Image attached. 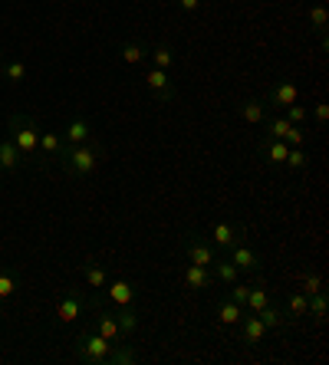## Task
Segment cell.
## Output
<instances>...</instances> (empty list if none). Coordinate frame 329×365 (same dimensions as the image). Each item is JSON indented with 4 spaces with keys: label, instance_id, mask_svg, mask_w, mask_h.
<instances>
[{
    "label": "cell",
    "instance_id": "6da1fadb",
    "mask_svg": "<svg viewBox=\"0 0 329 365\" xmlns=\"http://www.w3.org/2000/svg\"><path fill=\"white\" fill-rule=\"evenodd\" d=\"M56 162L69 178H89V175L106 162V145H102L99 138H89V142H83V145H66V152L59 155Z\"/></svg>",
    "mask_w": 329,
    "mask_h": 365
},
{
    "label": "cell",
    "instance_id": "7a4b0ae2",
    "mask_svg": "<svg viewBox=\"0 0 329 365\" xmlns=\"http://www.w3.org/2000/svg\"><path fill=\"white\" fill-rule=\"evenodd\" d=\"M7 132H10V142L17 145L20 158H36V152H40V125H36L30 115H24V112H10L7 115Z\"/></svg>",
    "mask_w": 329,
    "mask_h": 365
},
{
    "label": "cell",
    "instance_id": "3957f363",
    "mask_svg": "<svg viewBox=\"0 0 329 365\" xmlns=\"http://www.w3.org/2000/svg\"><path fill=\"white\" fill-rule=\"evenodd\" d=\"M112 342L106 336H99L96 329H83L76 336V359L86 365H106V356H109Z\"/></svg>",
    "mask_w": 329,
    "mask_h": 365
},
{
    "label": "cell",
    "instance_id": "277c9868",
    "mask_svg": "<svg viewBox=\"0 0 329 365\" xmlns=\"http://www.w3.org/2000/svg\"><path fill=\"white\" fill-rule=\"evenodd\" d=\"M96 299H89V297H83L79 289H66L63 297H59V303H56V319L63 326H69V323H76L79 316L86 313V309H96Z\"/></svg>",
    "mask_w": 329,
    "mask_h": 365
},
{
    "label": "cell",
    "instance_id": "5b68a950",
    "mask_svg": "<svg viewBox=\"0 0 329 365\" xmlns=\"http://www.w3.org/2000/svg\"><path fill=\"white\" fill-rule=\"evenodd\" d=\"M185 254H188V264L211 267L214 260H218V247L208 244V240L198 237V234H185Z\"/></svg>",
    "mask_w": 329,
    "mask_h": 365
},
{
    "label": "cell",
    "instance_id": "8992f818",
    "mask_svg": "<svg viewBox=\"0 0 329 365\" xmlns=\"http://www.w3.org/2000/svg\"><path fill=\"white\" fill-rule=\"evenodd\" d=\"M145 86H148V89H152V96L158 102H175L178 99V86L171 83V76L168 73H165V69H148V73H145Z\"/></svg>",
    "mask_w": 329,
    "mask_h": 365
},
{
    "label": "cell",
    "instance_id": "52a82bcc",
    "mask_svg": "<svg viewBox=\"0 0 329 365\" xmlns=\"http://www.w3.org/2000/svg\"><path fill=\"white\" fill-rule=\"evenodd\" d=\"M228 260L237 267V270H244V273H260L263 270V257L257 254L250 244H244V240H237V244L231 247Z\"/></svg>",
    "mask_w": 329,
    "mask_h": 365
},
{
    "label": "cell",
    "instance_id": "ba28073f",
    "mask_svg": "<svg viewBox=\"0 0 329 365\" xmlns=\"http://www.w3.org/2000/svg\"><path fill=\"white\" fill-rule=\"evenodd\" d=\"M267 106L270 109H287V106H293V102H300V89H296V83H290V79H280V83L270 86V93H267Z\"/></svg>",
    "mask_w": 329,
    "mask_h": 365
},
{
    "label": "cell",
    "instance_id": "9c48e42d",
    "mask_svg": "<svg viewBox=\"0 0 329 365\" xmlns=\"http://www.w3.org/2000/svg\"><path fill=\"white\" fill-rule=\"evenodd\" d=\"M237 326H241V342H244L247 349L260 346V342H263V336L270 332V329H267V326L260 323V316H257V313H244V316H241V323H237Z\"/></svg>",
    "mask_w": 329,
    "mask_h": 365
},
{
    "label": "cell",
    "instance_id": "30bf717a",
    "mask_svg": "<svg viewBox=\"0 0 329 365\" xmlns=\"http://www.w3.org/2000/svg\"><path fill=\"white\" fill-rule=\"evenodd\" d=\"M89 138H96L93 135V122H89L86 112H76V115L69 119L66 132H63V142L66 145H83V142H89Z\"/></svg>",
    "mask_w": 329,
    "mask_h": 365
},
{
    "label": "cell",
    "instance_id": "8fae6325",
    "mask_svg": "<svg viewBox=\"0 0 329 365\" xmlns=\"http://www.w3.org/2000/svg\"><path fill=\"white\" fill-rule=\"evenodd\" d=\"M211 240L218 250H231V247L237 244V240H244V227L234 221H218L211 230Z\"/></svg>",
    "mask_w": 329,
    "mask_h": 365
},
{
    "label": "cell",
    "instance_id": "7c38bea8",
    "mask_svg": "<svg viewBox=\"0 0 329 365\" xmlns=\"http://www.w3.org/2000/svg\"><path fill=\"white\" fill-rule=\"evenodd\" d=\"M63 152H66V142H63L59 132H40V152H36V162L40 165L56 162Z\"/></svg>",
    "mask_w": 329,
    "mask_h": 365
},
{
    "label": "cell",
    "instance_id": "4fadbf2b",
    "mask_svg": "<svg viewBox=\"0 0 329 365\" xmlns=\"http://www.w3.org/2000/svg\"><path fill=\"white\" fill-rule=\"evenodd\" d=\"M89 329H96L99 336H106L109 342L126 339V336H122V329H118V323H116V313H109V309H99V306H96V316H93V326H89Z\"/></svg>",
    "mask_w": 329,
    "mask_h": 365
},
{
    "label": "cell",
    "instance_id": "5bb4252c",
    "mask_svg": "<svg viewBox=\"0 0 329 365\" xmlns=\"http://www.w3.org/2000/svg\"><path fill=\"white\" fill-rule=\"evenodd\" d=\"M148 53H152V46L142 40H122L118 43V60L126 63V66H138V63L148 60Z\"/></svg>",
    "mask_w": 329,
    "mask_h": 365
},
{
    "label": "cell",
    "instance_id": "9a60e30c",
    "mask_svg": "<svg viewBox=\"0 0 329 365\" xmlns=\"http://www.w3.org/2000/svg\"><path fill=\"white\" fill-rule=\"evenodd\" d=\"M185 287L188 289H194V293H201V289H208L214 283V277H211V267H201V264H188L185 267Z\"/></svg>",
    "mask_w": 329,
    "mask_h": 365
},
{
    "label": "cell",
    "instance_id": "2e32d148",
    "mask_svg": "<svg viewBox=\"0 0 329 365\" xmlns=\"http://www.w3.org/2000/svg\"><path fill=\"white\" fill-rule=\"evenodd\" d=\"M267 109H270V106L263 99H244L237 106V112H241V119H244L247 125H260V122L267 119Z\"/></svg>",
    "mask_w": 329,
    "mask_h": 365
},
{
    "label": "cell",
    "instance_id": "e0dca14e",
    "mask_svg": "<svg viewBox=\"0 0 329 365\" xmlns=\"http://www.w3.org/2000/svg\"><path fill=\"white\" fill-rule=\"evenodd\" d=\"M106 297L116 306H128V303H136V287L128 280H109L106 283Z\"/></svg>",
    "mask_w": 329,
    "mask_h": 365
},
{
    "label": "cell",
    "instance_id": "ac0fdd59",
    "mask_svg": "<svg viewBox=\"0 0 329 365\" xmlns=\"http://www.w3.org/2000/svg\"><path fill=\"white\" fill-rule=\"evenodd\" d=\"M138 362V352L128 342H122V339H116L109 346V356H106V365H136Z\"/></svg>",
    "mask_w": 329,
    "mask_h": 365
},
{
    "label": "cell",
    "instance_id": "d6986e66",
    "mask_svg": "<svg viewBox=\"0 0 329 365\" xmlns=\"http://www.w3.org/2000/svg\"><path fill=\"white\" fill-rule=\"evenodd\" d=\"M20 165H24V158H20L17 145L10 142V138H4V142H0V171H7V175H17Z\"/></svg>",
    "mask_w": 329,
    "mask_h": 365
},
{
    "label": "cell",
    "instance_id": "ffe728a7",
    "mask_svg": "<svg viewBox=\"0 0 329 365\" xmlns=\"http://www.w3.org/2000/svg\"><path fill=\"white\" fill-rule=\"evenodd\" d=\"M263 152V158H267V165H283L287 162V152H290V145L287 142H280V138H263L260 145H257Z\"/></svg>",
    "mask_w": 329,
    "mask_h": 365
},
{
    "label": "cell",
    "instance_id": "44dd1931",
    "mask_svg": "<svg viewBox=\"0 0 329 365\" xmlns=\"http://www.w3.org/2000/svg\"><path fill=\"white\" fill-rule=\"evenodd\" d=\"M79 270H83V277H86V283L93 289H106V283H109V273L102 270L99 264H96L93 257H86L83 264H79Z\"/></svg>",
    "mask_w": 329,
    "mask_h": 365
},
{
    "label": "cell",
    "instance_id": "7402d4cb",
    "mask_svg": "<svg viewBox=\"0 0 329 365\" xmlns=\"http://www.w3.org/2000/svg\"><path fill=\"white\" fill-rule=\"evenodd\" d=\"M267 303H270V287H267V283H253V287L247 289L244 309H247V313H260Z\"/></svg>",
    "mask_w": 329,
    "mask_h": 365
},
{
    "label": "cell",
    "instance_id": "603a6c76",
    "mask_svg": "<svg viewBox=\"0 0 329 365\" xmlns=\"http://www.w3.org/2000/svg\"><path fill=\"white\" fill-rule=\"evenodd\" d=\"M310 26L316 30V36H320L323 50L329 46V36H326V26H329V10L323 7V4H313L310 7Z\"/></svg>",
    "mask_w": 329,
    "mask_h": 365
},
{
    "label": "cell",
    "instance_id": "cb8c5ba5",
    "mask_svg": "<svg viewBox=\"0 0 329 365\" xmlns=\"http://www.w3.org/2000/svg\"><path fill=\"white\" fill-rule=\"evenodd\" d=\"M241 316H244V306H237L231 297H224L218 303V323L221 326H237L241 323Z\"/></svg>",
    "mask_w": 329,
    "mask_h": 365
},
{
    "label": "cell",
    "instance_id": "d4e9b609",
    "mask_svg": "<svg viewBox=\"0 0 329 365\" xmlns=\"http://www.w3.org/2000/svg\"><path fill=\"white\" fill-rule=\"evenodd\" d=\"M116 323H118V329H122V336L128 339V336L138 329V309L132 303H128V306H118V309H116Z\"/></svg>",
    "mask_w": 329,
    "mask_h": 365
},
{
    "label": "cell",
    "instance_id": "484cf974",
    "mask_svg": "<svg viewBox=\"0 0 329 365\" xmlns=\"http://www.w3.org/2000/svg\"><path fill=\"white\" fill-rule=\"evenodd\" d=\"M260 125H263V135H267V138H280V142H287V138H290V132H293V128H296V125H290V122L283 119V115H273V119H263Z\"/></svg>",
    "mask_w": 329,
    "mask_h": 365
},
{
    "label": "cell",
    "instance_id": "4316f807",
    "mask_svg": "<svg viewBox=\"0 0 329 365\" xmlns=\"http://www.w3.org/2000/svg\"><path fill=\"white\" fill-rule=\"evenodd\" d=\"M257 316H260V323L267 326V329H283V326H287V313H283V306H277L273 299L263 306Z\"/></svg>",
    "mask_w": 329,
    "mask_h": 365
},
{
    "label": "cell",
    "instance_id": "83f0119b",
    "mask_svg": "<svg viewBox=\"0 0 329 365\" xmlns=\"http://www.w3.org/2000/svg\"><path fill=\"white\" fill-rule=\"evenodd\" d=\"M148 60H152L155 69H165L168 73L175 66V50H171V43H155L152 53H148Z\"/></svg>",
    "mask_w": 329,
    "mask_h": 365
},
{
    "label": "cell",
    "instance_id": "f1b7e54d",
    "mask_svg": "<svg viewBox=\"0 0 329 365\" xmlns=\"http://www.w3.org/2000/svg\"><path fill=\"white\" fill-rule=\"evenodd\" d=\"M0 79L7 86H20L26 79V66L20 60H4L0 63Z\"/></svg>",
    "mask_w": 329,
    "mask_h": 365
},
{
    "label": "cell",
    "instance_id": "f546056e",
    "mask_svg": "<svg viewBox=\"0 0 329 365\" xmlns=\"http://www.w3.org/2000/svg\"><path fill=\"white\" fill-rule=\"evenodd\" d=\"M211 277H214V280H221V283H228V287H231V283H237L241 270H237V267L231 264V260H221V257H218V260L211 264Z\"/></svg>",
    "mask_w": 329,
    "mask_h": 365
},
{
    "label": "cell",
    "instance_id": "4dcf8cb0",
    "mask_svg": "<svg viewBox=\"0 0 329 365\" xmlns=\"http://www.w3.org/2000/svg\"><path fill=\"white\" fill-rule=\"evenodd\" d=\"M326 289H320V293H313L310 297V306H306V316H313V323L323 326L326 323Z\"/></svg>",
    "mask_w": 329,
    "mask_h": 365
},
{
    "label": "cell",
    "instance_id": "1f68e13d",
    "mask_svg": "<svg viewBox=\"0 0 329 365\" xmlns=\"http://www.w3.org/2000/svg\"><path fill=\"white\" fill-rule=\"evenodd\" d=\"M300 289H303L306 297H313V293H320V289H323V273L316 270V267L303 270V277H300Z\"/></svg>",
    "mask_w": 329,
    "mask_h": 365
},
{
    "label": "cell",
    "instance_id": "d6a6232c",
    "mask_svg": "<svg viewBox=\"0 0 329 365\" xmlns=\"http://www.w3.org/2000/svg\"><path fill=\"white\" fill-rule=\"evenodd\" d=\"M306 306H310V297H306L303 289H300V293H293V297H290L287 316H290V319H303V316H306Z\"/></svg>",
    "mask_w": 329,
    "mask_h": 365
},
{
    "label": "cell",
    "instance_id": "836d02e7",
    "mask_svg": "<svg viewBox=\"0 0 329 365\" xmlns=\"http://www.w3.org/2000/svg\"><path fill=\"white\" fill-rule=\"evenodd\" d=\"M283 165H290L293 171H306V168H310V155L303 152V145H300V148H290L287 162H283Z\"/></svg>",
    "mask_w": 329,
    "mask_h": 365
},
{
    "label": "cell",
    "instance_id": "e575fe53",
    "mask_svg": "<svg viewBox=\"0 0 329 365\" xmlns=\"http://www.w3.org/2000/svg\"><path fill=\"white\" fill-rule=\"evenodd\" d=\"M283 119H287L290 125H303V122L310 119V109H306V106H300V102H293V106H287V109H283Z\"/></svg>",
    "mask_w": 329,
    "mask_h": 365
},
{
    "label": "cell",
    "instance_id": "d590c367",
    "mask_svg": "<svg viewBox=\"0 0 329 365\" xmlns=\"http://www.w3.org/2000/svg\"><path fill=\"white\" fill-rule=\"evenodd\" d=\"M14 293H17V277H14L7 267H0V297L10 299Z\"/></svg>",
    "mask_w": 329,
    "mask_h": 365
},
{
    "label": "cell",
    "instance_id": "8d00e7d4",
    "mask_svg": "<svg viewBox=\"0 0 329 365\" xmlns=\"http://www.w3.org/2000/svg\"><path fill=\"white\" fill-rule=\"evenodd\" d=\"M247 289H250L247 283H231V299H234L237 306H244L247 303Z\"/></svg>",
    "mask_w": 329,
    "mask_h": 365
},
{
    "label": "cell",
    "instance_id": "74e56055",
    "mask_svg": "<svg viewBox=\"0 0 329 365\" xmlns=\"http://www.w3.org/2000/svg\"><path fill=\"white\" fill-rule=\"evenodd\" d=\"M313 119L320 122V125H326V119H329V106H326V102H316V106H313Z\"/></svg>",
    "mask_w": 329,
    "mask_h": 365
},
{
    "label": "cell",
    "instance_id": "f35d334b",
    "mask_svg": "<svg viewBox=\"0 0 329 365\" xmlns=\"http://www.w3.org/2000/svg\"><path fill=\"white\" fill-rule=\"evenodd\" d=\"M201 4H204V0H178V7L185 10V14H198V10H201Z\"/></svg>",
    "mask_w": 329,
    "mask_h": 365
},
{
    "label": "cell",
    "instance_id": "ab89813d",
    "mask_svg": "<svg viewBox=\"0 0 329 365\" xmlns=\"http://www.w3.org/2000/svg\"><path fill=\"white\" fill-rule=\"evenodd\" d=\"M0 313H4V297H0Z\"/></svg>",
    "mask_w": 329,
    "mask_h": 365
},
{
    "label": "cell",
    "instance_id": "60d3db41",
    "mask_svg": "<svg viewBox=\"0 0 329 365\" xmlns=\"http://www.w3.org/2000/svg\"><path fill=\"white\" fill-rule=\"evenodd\" d=\"M0 195H4V181H0Z\"/></svg>",
    "mask_w": 329,
    "mask_h": 365
},
{
    "label": "cell",
    "instance_id": "b9f144b4",
    "mask_svg": "<svg viewBox=\"0 0 329 365\" xmlns=\"http://www.w3.org/2000/svg\"><path fill=\"white\" fill-rule=\"evenodd\" d=\"M0 63H4V50H0Z\"/></svg>",
    "mask_w": 329,
    "mask_h": 365
}]
</instances>
